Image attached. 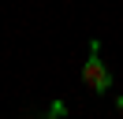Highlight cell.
<instances>
[{
  "label": "cell",
  "instance_id": "cell-1",
  "mask_svg": "<svg viewBox=\"0 0 123 119\" xmlns=\"http://www.w3.org/2000/svg\"><path fill=\"white\" fill-rule=\"evenodd\" d=\"M82 82H86L90 93H108V89H112V71H108L105 60H101V41L97 37L90 41V56H86V63H82Z\"/></svg>",
  "mask_w": 123,
  "mask_h": 119
},
{
  "label": "cell",
  "instance_id": "cell-2",
  "mask_svg": "<svg viewBox=\"0 0 123 119\" xmlns=\"http://www.w3.org/2000/svg\"><path fill=\"white\" fill-rule=\"evenodd\" d=\"M116 112H119V115H123V97H116Z\"/></svg>",
  "mask_w": 123,
  "mask_h": 119
}]
</instances>
